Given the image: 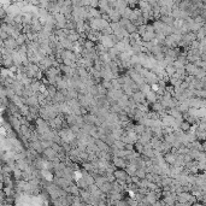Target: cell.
<instances>
[{
  "mask_svg": "<svg viewBox=\"0 0 206 206\" xmlns=\"http://www.w3.org/2000/svg\"><path fill=\"white\" fill-rule=\"evenodd\" d=\"M127 202L129 204V205H134V206L139 205V201H137V200H135V198H132V197L127 199Z\"/></svg>",
  "mask_w": 206,
  "mask_h": 206,
  "instance_id": "45",
  "label": "cell"
},
{
  "mask_svg": "<svg viewBox=\"0 0 206 206\" xmlns=\"http://www.w3.org/2000/svg\"><path fill=\"white\" fill-rule=\"evenodd\" d=\"M132 12H133V9L128 6V7L122 12V18H128V19H129V18H130V15H132Z\"/></svg>",
  "mask_w": 206,
  "mask_h": 206,
  "instance_id": "32",
  "label": "cell"
},
{
  "mask_svg": "<svg viewBox=\"0 0 206 206\" xmlns=\"http://www.w3.org/2000/svg\"><path fill=\"white\" fill-rule=\"evenodd\" d=\"M71 1H72L74 5H77V1H79V0H71Z\"/></svg>",
  "mask_w": 206,
  "mask_h": 206,
  "instance_id": "49",
  "label": "cell"
},
{
  "mask_svg": "<svg viewBox=\"0 0 206 206\" xmlns=\"http://www.w3.org/2000/svg\"><path fill=\"white\" fill-rule=\"evenodd\" d=\"M147 3H148L149 5H152V6H153L154 4H157L158 1H157V0H147Z\"/></svg>",
  "mask_w": 206,
  "mask_h": 206,
  "instance_id": "48",
  "label": "cell"
},
{
  "mask_svg": "<svg viewBox=\"0 0 206 206\" xmlns=\"http://www.w3.org/2000/svg\"><path fill=\"white\" fill-rule=\"evenodd\" d=\"M102 86H104L107 91H111V89H113V87H112V83H111V80H107V79H102L101 80V82H100Z\"/></svg>",
  "mask_w": 206,
  "mask_h": 206,
  "instance_id": "31",
  "label": "cell"
},
{
  "mask_svg": "<svg viewBox=\"0 0 206 206\" xmlns=\"http://www.w3.org/2000/svg\"><path fill=\"white\" fill-rule=\"evenodd\" d=\"M39 92H40V93H46V92H47V86L42 83V84L40 86V89H39Z\"/></svg>",
  "mask_w": 206,
  "mask_h": 206,
  "instance_id": "47",
  "label": "cell"
},
{
  "mask_svg": "<svg viewBox=\"0 0 206 206\" xmlns=\"http://www.w3.org/2000/svg\"><path fill=\"white\" fill-rule=\"evenodd\" d=\"M165 71H166V74H168L170 77H172L176 74V68L174 67V64H169V65L165 68Z\"/></svg>",
  "mask_w": 206,
  "mask_h": 206,
  "instance_id": "29",
  "label": "cell"
},
{
  "mask_svg": "<svg viewBox=\"0 0 206 206\" xmlns=\"http://www.w3.org/2000/svg\"><path fill=\"white\" fill-rule=\"evenodd\" d=\"M41 80H37V79H34L33 80V82H31V84H30V87H31V89L35 92V93H37L39 92V89H40V86L42 84V82H40Z\"/></svg>",
  "mask_w": 206,
  "mask_h": 206,
  "instance_id": "23",
  "label": "cell"
},
{
  "mask_svg": "<svg viewBox=\"0 0 206 206\" xmlns=\"http://www.w3.org/2000/svg\"><path fill=\"white\" fill-rule=\"evenodd\" d=\"M107 15L110 16L111 22H119L122 19V14L118 10H116V9H110L109 12H107Z\"/></svg>",
  "mask_w": 206,
  "mask_h": 206,
  "instance_id": "5",
  "label": "cell"
},
{
  "mask_svg": "<svg viewBox=\"0 0 206 206\" xmlns=\"http://www.w3.org/2000/svg\"><path fill=\"white\" fill-rule=\"evenodd\" d=\"M137 177H140L141 180L142 178H146V175H147V172H146V169L145 168H137V170H136V174H135Z\"/></svg>",
  "mask_w": 206,
  "mask_h": 206,
  "instance_id": "30",
  "label": "cell"
},
{
  "mask_svg": "<svg viewBox=\"0 0 206 206\" xmlns=\"http://www.w3.org/2000/svg\"><path fill=\"white\" fill-rule=\"evenodd\" d=\"M141 37L144 41H152L153 39H156V31H146Z\"/></svg>",
  "mask_w": 206,
  "mask_h": 206,
  "instance_id": "21",
  "label": "cell"
},
{
  "mask_svg": "<svg viewBox=\"0 0 206 206\" xmlns=\"http://www.w3.org/2000/svg\"><path fill=\"white\" fill-rule=\"evenodd\" d=\"M149 107H151V110L157 111V112H162V111L165 110V107L163 106V104H162L159 100H157L156 102H153V104H149Z\"/></svg>",
  "mask_w": 206,
  "mask_h": 206,
  "instance_id": "14",
  "label": "cell"
},
{
  "mask_svg": "<svg viewBox=\"0 0 206 206\" xmlns=\"http://www.w3.org/2000/svg\"><path fill=\"white\" fill-rule=\"evenodd\" d=\"M100 59L104 62V63H110V62L112 60V58H111V56L109 54V52H106V53H104V54H101V56H100Z\"/></svg>",
  "mask_w": 206,
  "mask_h": 206,
  "instance_id": "34",
  "label": "cell"
},
{
  "mask_svg": "<svg viewBox=\"0 0 206 206\" xmlns=\"http://www.w3.org/2000/svg\"><path fill=\"white\" fill-rule=\"evenodd\" d=\"M190 128H192V123L188 122V121L186 119V121H183V122L181 123V127H180V129H181L182 132H185V133H188V132L190 130Z\"/></svg>",
  "mask_w": 206,
  "mask_h": 206,
  "instance_id": "25",
  "label": "cell"
},
{
  "mask_svg": "<svg viewBox=\"0 0 206 206\" xmlns=\"http://www.w3.org/2000/svg\"><path fill=\"white\" fill-rule=\"evenodd\" d=\"M160 21H163L165 24H168V25H174L175 18L171 15H165V16H160Z\"/></svg>",
  "mask_w": 206,
  "mask_h": 206,
  "instance_id": "20",
  "label": "cell"
},
{
  "mask_svg": "<svg viewBox=\"0 0 206 206\" xmlns=\"http://www.w3.org/2000/svg\"><path fill=\"white\" fill-rule=\"evenodd\" d=\"M146 99H147V101H148V104H153V102H156V101L158 100V95H157L156 92L151 89L148 93H146Z\"/></svg>",
  "mask_w": 206,
  "mask_h": 206,
  "instance_id": "12",
  "label": "cell"
},
{
  "mask_svg": "<svg viewBox=\"0 0 206 206\" xmlns=\"http://www.w3.org/2000/svg\"><path fill=\"white\" fill-rule=\"evenodd\" d=\"M89 5H91L92 7L98 9L99 7V0H89Z\"/></svg>",
  "mask_w": 206,
  "mask_h": 206,
  "instance_id": "46",
  "label": "cell"
},
{
  "mask_svg": "<svg viewBox=\"0 0 206 206\" xmlns=\"http://www.w3.org/2000/svg\"><path fill=\"white\" fill-rule=\"evenodd\" d=\"M95 144L98 145V147L100 148V151H111V146L107 145L104 140H101V139H95Z\"/></svg>",
  "mask_w": 206,
  "mask_h": 206,
  "instance_id": "11",
  "label": "cell"
},
{
  "mask_svg": "<svg viewBox=\"0 0 206 206\" xmlns=\"http://www.w3.org/2000/svg\"><path fill=\"white\" fill-rule=\"evenodd\" d=\"M98 42H101L102 45H104L105 47H107V48H112V47L116 46V44L113 42L111 35H102V34H101V36H100V39H99Z\"/></svg>",
  "mask_w": 206,
  "mask_h": 206,
  "instance_id": "2",
  "label": "cell"
},
{
  "mask_svg": "<svg viewBox=\"0 0 206 206\" xmlns=\"http://www.w3.org/2000/svg\"><path fill=\"white\" fill-rule=\"evenodd\" d=\"M136 170H137V165L132 164V163H128L127 168H125V171L128 172V175H129V176H134L136 174Z\"/></svg>",
  "mask_w": 206,
  "mask_h": 206,
  "instance_id": "16",
  "label": "cell"
},
{
  "mask_svg": "<svg viewBox=\"0 0 206 206\" xmlns=\"http://www.w3.org/2000/svg\"><path fill=\"white\" fill-rule=\"evenodd\" d=\"M176 158H177V153L168 152V153H165V154H164V159H165V162L168 163V164H170L171 166L175 164V162H176Z\"/></svg>",
  "mask_w": 206,
  "mask_h": 206,
  "instance_id": "7",
  "label": "cell"
},
{
  "mask_svg": "<svg viewBox=\"0 0 206 206\" xmlns=\"http://www.w3.org/2000/svg\"><path fill=\"white\" fill-rule=\"evenodd\" d=\"M47 92H48V94L51 97L54 98L56 94H57V92H58V87L56 84H49V86H47Z\"/></svg>",
  "mask_w": 206,
  "mask_h": 206,
  "instance_id": "24",
  "label": "cell"
},
{
  "mask_svg": "<svg viewBox=\"0 0 206 206\" xmlns=\"http://www.w3.org/2000/svg\"><path fill=\"white\" fill-rule=\"evenodd\" d=\"M88 91H89V93H91L94 98H97V97L100 95L99 94V89H98V84H93L91 87H88Z\"/></svg>",
  "mask_w": 206,
  "mask_h": 206,
  "instance_id": "28",
  "label": "cell"
},
{
  "mask_svg": "<svg viewBox=\"0 0 206 206\" xmlns=\"http://www.w3.org/2000/svg\"><path fill=\"white\" fill-rule=\"evenodd\" d=\"M147 31V28H146V23L145 24H142V25H140V27H137V33L142 36Z\"/></svg>",
  "mask_w": 206,
  "mask_h": 206,
  "instance_id": "41",
  "label": "cell"
},
{
  "mask_svg": "<svg viewBox=\"0 0 206 206\" xmlns=\"http://www.w3.org/2000/svg\"><path fill=\"white\" fill-rule=\"evenodd\" d=\"M139 1H146V0H139Z\"/></svg>",
  "mask_w": 206,
  "mask_h": 206,
  "instance_id": "50",
  "label": "cell"
},
{
  "mask_svg": "<svg viewBox=\"0 0 206 206\" xmlns=\"http://www.w3.org/2000/svg\"><path fill=\"white\" fill-rule=\"evenodd\" d=\"M1 65H3L4 68H7V69H10V68L14 67L15 64H14V59H12V56H9V57H6V58H3V59H1Z\"/></svg>",
  "mask_w": 206,
  "mask_h": 206,
  "instance_id": "13",
  "label": "cell"
},
{
  "mask_svg": "<svg viewBox=\"0 0 206 206\" xmlns=\"http://www.w3.org/2000/svg\"><path fill=\"white\" fill-rule=\"evenodd\" d=\"M95 49H97V52H98L99 56H101V54H104V53L109 52V48L105 47L101 42H97V45H95Z\"/></svg>",
  "mask_w": 206,
  "mask_h": 206,
  "instance_id": "18",
  "label": "cell"
},
{
  "mask_svg": "<svg viewBox=\"0 0 206 206\" xmlns=\"http://www.w3.org/2000/svg\"><path fill=\"white\" fill-rule=\"evenodd\" d=\"M27 105L34 106V107H41L40 102H39V99H37V95H31V97L27 98Z\"/></svg>",
  "mask_w": 206,
  "mask_h": 206,
  "instance_id": "10",
  "label": "cell"
},
{
  "mask_svg": "<svg viewBox=\"0 0 206 206\" xmlns=\"http://www.w3.org/2000/svg\"><path fill=\"white\" fill-rule=\"evenodd\" d=\"M145 130H146V125L141 124V123H135L134 124V132L137 135H141L142 133H145Z\"/></svg>",
  "mask_w": 206,
  "mask_h": 206,
  "instance_id": "19",
  "label": "cell"
},
{
  "mask_svg": "<svg viewBox=\"0 0 206 206\" xmlns=\"http://www.w3.org/2000/svg\"><path fill=\"white\" fill-rule=\"evenodd\" d=\"M0 36H1V40H6L10 35H9V33L5 29H1V30H0Z\"/></svg>",
  "mask_w": 206,
  "mask_h": 206,
  "instance_id": "44",
  "label": "cell"
},
{
  "mask_svg": "<svg viewBox=\"0 0 206 206\" xmlns=\"http://www.w3.org/2000/svg\"><path fill=\"white\" fill-rule=\"evenodd\" d=\"M54 141H51V140H41V145L44 148H48V147H52Z\"/></svg>",
  "mask_w": 206,
  "mask_h": 206,
  "instance_id": "36",
  "label": "cell"
},
{
  "mask_svg": "<svg viewBox=\"0 0 206 206\" xmlns=\"http://www.w3.org/2000/svg\"><path fill=\"white\" fill-rule=\"evenodd\" d=\"M109 54L111 56V58L113 60H117L118 59V56L121 54V51L117 48V47H112V48H109Z\"/></svg>",
  "mask_w": 206,
  "mask_h": 206,
  "instance_id": "17",
  "label": "cell"
},
{
  "mask_svg": "<svg viewBox=\"0 0 206 206\" xmlns=\"http://www.w3.org/2000/svg\"><path fill=\"white\" fill-rule=\"evenodd\" d=\"M51 3V0H40V4H39V7H42V9H47L48 5Z\"/></svg>",
  "mask_w": 206,
  "mask_h": 206,
  "instance_id": "43",
  "label": "cell"
},
{
  "mask_svg": "<svg viewBox=\"0 0 206 206\" xmlns=\"http://www.w3.org/2000/svg\"><path fill=\"white\" fill-rule=\"evenodd\" d=\"M83 118H84V122L88 123V124H97V119H98V116L92 113V112H88L87 114L83 116Z\"/></svg>",
  "mask_w": 206,
  "mask_h": 206,
  "instance_id": "8",
  "label": "cell"
},
{
  "mask_svg": "<svg viewBox=\"0 0 206 206\" xmlns=\"http://www.w3.org/2000/svg\"><path fill=\"white\" fill-rule=\"evenodd\" d=\"M29 147H31V148H34L35 151H37L40 154H42L44 153V151H45V148L42 147V145H41V140H35V141H30L29 142Z\"/></svg>",
  "mask_w": 206,
  "mask_h": 206,
  "instance_id": "6",
  "label": "cell"
},
{
  "mask_svg": "<svg viewBox=\"0 0 206 206\" xmlns=\"http://www.w3.org/2000/svg\"><path fill=\"white\" fill-rule=\"evenodd\" d=\"M128 1V6L132 9H136V6H139V0H127Z\"/></svg>",
  "mask_w": 206,
  "mask_h": 206,
  "instance_id": "39",
  "label": "cell"
},
{
  "mask_svg": "<svg viewBox=\"0 0 206 206\" xmlns=\"http://www.w3.org/2000/svg\"><path fill=\"white\" fill-rule=\"evenodd\" d=\"M98 89H99V94H100V95H106L107 92H109L107 89H106L104 86H102L101 83H98Z\"/></svg>",
  "mask_w": 206,
  "mask_h": 206,
  "instance_id": "37",
  "label": "cell"
},
{
  "mask_svg": "<svg viewBox=\"0 0 206 206\" xmlns=\"http://www.w3.org/2000/svg\"><path fill=\"white\" fill-rule=\"evenodd\" d=\"M111 83H112L113 89H119V88H122V84L118 82L117 79H112V80H111Z\"/></svg>",
  "mask_w": 206,
  "mask_h": 206,
  "instance_id": "38",
  "label": "cell"
},
{
  "mask_svg": "<svg viewBox=\"0 0 206 206\" xmlns=\"http://www.w3.org/2000/svg\"><path fill=\"white\" fill-rule=\"evenodd\" d=\"M101 34H102V35H112V34H113V29L111 28V25H109L107 28H105V29L101 30Z\"/></svg>",
  "mask_w": 206,
  "mask_h": 206,
  "instance_id": "40",
  "label": "cell"
},
{
  "mask_svg": "<svg viewBox=\"0 0 206 206\" xmlns=\"http://www.w3.org/2000/svg\"><path fill=\"white\" fill-rule=\"evenodd\" d=\"M16 40H17V44L21 46V45H23V44H25L27 42V40H28V37H27V34H24V33H21L17 37H16Z\"/></svg>",
  "mask_w": 206,
  "mask_h": 206,
  "instance_id": "27",
  "label": "cell"
},
{
  "mask_svg": "<svg viewBox=\"0 0 206 206\" xmlns=\"http://www.w3.org/2000/svg\"><path fill=\"white\" fill-rule=\"evenodd\" d=\"M134 100L137 102V104H148V101L146 99V93H144L142 91H136L133 94Z\"/></svg>",
  "mask_w": 206,
  "mask_h": 206,
  "instance_id": "3",
  "label": "cell"
},
{
  "mask_svg": "<svg viewBox=\"0 0 206 206\" xmlns=\"http://www.w3.org/2000/svg\"><path fill=\"white\" fill-rule=\"evenodd\" d=\"M95 45H97V42H94V41H92V40H88V39H87L83 47L91 49V48H95Z\"/></svg>",
  "mask_w": 206,
  "mask_h": 206,
  "instance_id": "35",
  "label": "cell"
},
{
  "mask_svg": "<svg viewBox=\"0 0 206 206\" xmlns=\"http://www.w3.org/2000/svg\"><path fill=\"white\" fill-rule=\"evenodd\" d=\"M1 41H3L1 46H5L9 49H17L19 47V45L17 44V40L14 36H9L6 40H1Z\"/></svg>",
  "mask_w": 206,
  "mask_h": 206,
  "instance_id": "1",
  "label": "cell"
},
{
  "mask_svg": "<svg viewBox=\"0 0 206 206\" xmlns=\"http://www.w3.org/2000/svg\"><path fill=\"white\" fill-rule=\"evenodd\" d=\"M125 30H127L128 33H129V34H132V33H136V31H137V27H136V25H135L132 21H129V22L127 23V25H125Z\"/></svg>",
  "mask_w": 206,
  "mask_h": 206,
  "instance_id": "22",
  "label": "cell"
},
{
  "mask_svg": "<svg viewBox=\"0 0 206 206\" xmlns=\"http://www.w3.org/2000/svg\"><path fill=\"white\" fill-rule=\"evenodd\" d=\"M99 188L101 189L102 193H105V194H109V193H111V190H112V182L106 181L105 183H102Z\"/></svg>",
  "mask_w": 206,
  "mask_h": 206,
  "instance_id": "15",
  "label": "cell"
},
{
  "mask_svg": "<svg viewBox=\"0 0 206 206\" xmlns=\"http://www.w3.org/2000/svg\"><path fill=\"white\" fill-rule=\"evenodd\" d=\"M135 151H137L140 154H142V153H144V145L137 141V142L135 144Z\"/></svg>",
  "mask_w": 206,
  "mask_h": 206,
  "instance_id": "42",
  "label": "cell"
},
{
  "mask_svg": "<svg viewBox=\"0 0 206 206\" xmlns=\"http://www.w3.org/2000/svg\"><path fill=\"white\" fill-rule=\"evenodd\" d=\"M122 89L124 91V93L127 94V95H129V97H133V94H134V89L132 88V86L130 84H122Z\"/></svg>",
  "mask_w": 206,
  "mask_h": 206,
  "instance_id": "26",
  "label": "cell"
},
{
  "mask_svg": "<svg viewBox=\"0 0 206 206\" xmlns=\"http://www.w3.org/2000/svg\"><path fill=\"white\" fill-rule=\"evenodd\" d=\"M112 163H113V165L116 166V168H119V169H125L127 165H128V162H127L124 158L117 157V156H113Z\"/></svg>",
  "mask_w": 206,
  "mask_h": 206,
  "instance_id": "4",
  "label": "cell"
},
{
  "mask_svg": "<svg viewBox=\"0 0 206 206\" xmlns=\"http://www.w3.org/2000/svg\"><path fill=\"white\" fill-rule=\"evenodd\" d=\"M113 147L118 148V149H123V148H125V142H123V141H122L121 139H118V140H116V141H114Z\"/></svg>",
  "mask_w": 206,
  "mask_h": 206,
  "instance_id": "33",
  "label": "cell"
},
{
  "mask_svg": "<svg viewBox=\"0 0 206 206\" xmlns=\"http://www.w3.org/2000/svg\"><path fill=\"white\" fill-rule=\"evenodd\" d=\"M67 95L64 94L60 89H58V92H57V94H56V97L53 98V105L54 104H58V102H65L67 101Z\"/></svg>",
  "mask_w": 206,
  "mask_h": 206,
  "instance_id": "9",
  "label": "cell"
}]
</instances>
